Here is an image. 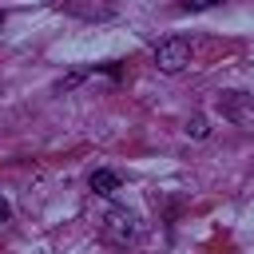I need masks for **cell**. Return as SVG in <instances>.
<instances>
[{
  "mask_svg": "<svg viewBox=\"0 0 254 254\" xmlns=\"http://www.w3.org/2000/svg\"><path fill=\"white\" fill-rule=\"evenodd\" d=\"M139 230H143V222H139V214L127 210V206H111V210L103 214V238H107L111 246H131V242L139 238Z\"/></svg>",
  "mask_w": 254,
  "mask_h": 254,
  "instance_id": "obj_1",
  "label": "cell"
},
{
  "mask_svg": "<svg viewBox=\"0 0 254 254\" xmlns=\"http://www.w3.org/2000/svg\"><path fill=\"white\" fill-rule=\"evenodd\" d=\"M187 64H190V40L171 36V40H163V44L155 48V67H159V71L175 75V71H183Z\"/></svg>",
  "mask_w": 254,
  "mask_h": 254,
  "instance_id": "obj_2",
  "label": "cell"
},
{
  "mask_svg": "<svg viewBox=\"0 0 254 254\" xmlns=\"http://www.w3.org/2000/svg\"><path fill=\"white\" fill-rule=\"evenodd\" d=\"M87 187H91L95 194H115V190H119V175H115V171H91Z\"/></svg>",
  "mask_w": 254,
  "mask_h": 254,
  "instance_id": "obj_3",
  "label": "cell"
},
{
  "mask_svg": "<svg viewBox=\"0 0 254 254\" xmlns=\"http://www.w3.org/2000/svg\"><path fill=\"white\" fill-rule=\"evenodd\" d=\"M187 135H194V139H206V119H202V115H194V119L187 123Z\"/></svg>",
  "mask_w": 254,
  "mask_h": 254,
  "instance_id": "obj_4",
  "label": "cell"
},
{
  "mask_svg": "<svg viewBox=\"0 0 254 254\" xmlns=\"http://www.w3.org/2000/svg\"><path fill=\"white\" fill-rule=\"evenodd\" d=\"M79 79H83V71H71V75H64V79H60V91H64V87H75Z\"/></svg>",
  "mask_w": 254,
  "mask_h": 254,
  "instance_id": "obj_5",
  "label": "cell"
},
{
  "mask_svg": "<svg viewBox=\"0 0 254 254\" xmlns=\"http://www.w3.org/2000/svg\"><path fill=\"white\" fill-rule=\"evenodd\" d=\"M210 4H222V0H183V8H210Z\"/></svg>",
  "mask_w": 254,
  "mask_h": 254,
  "instance_id": "obj_6",
  "label": "cell"
},
{
  "mask_svg": "<svg viewBox=\"0 0 254 254\" xmlns=\"http://www.w3.org/2000/svg\"><path fill=\"white\" fill-rule=\"evenodd\" d=\"M4 218H8V202L0 198V222H4Z\"/></svg>",
  "mask_w": 254,
  "mask_h": 254,
  "instance_id": "obj_7",
  "label": "cell"
},
{
  "mask_svg": "<svg viewBox=\"0 0 254 254\" xmlns=\"http://www.w3.org/2000/svg\"><path fill=\"white\" fill-rule=\"evenodd\" d=\"M0 24H4V12H0Z\"/></svg>",
  "mask_w": 254,
  "mask_h": 254,
  "instance_id": "obj_8",
  "label": "cell"
}]
</instances>
